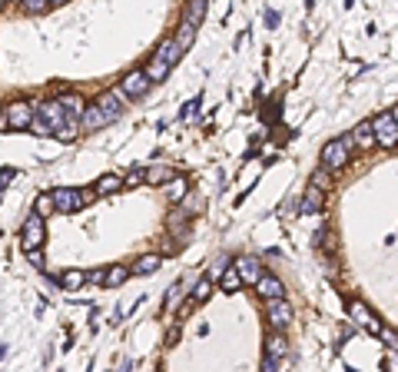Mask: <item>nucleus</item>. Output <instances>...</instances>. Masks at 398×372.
I'll use <instances>...</instances> for the list:
<instances>
[{
  "instance_id": "nucleus-27",
  "label": "nucleus",
  "mask_w": 398,
  "mask_h": 372,
  "mask_svg": "<svg viewBox=\"0 0 398 372\" xmlns=\"http://www.w3.org/2000/svg\"><path fill=\"white\" fill-rule=\"evenodd\" d=\"M189 282H193V280L170 286V289H166V303H163V306H166V309H176V306H179V303H183V296H186V286H189Z\"/></svg>"
},
{
  "instance_id": "nucleus-10",
  "label": "nucleus",
  "mask_w": 398,
  "mask_h": 372,
  "mask_svg": "<svg viewBox=\"0 0 398 372\" xmlns=\"http://www.w3.org/2000/svg\"><path fill=\"white\" fill-rule=\"evenodd\" d=\"M37 110H40V113H43V116H47L50 123H53V130H57V133H60L63 127H70V123H74V120H70V116H67V110H63V103H60V100L40 103Z\"/></svg>"
},
{
  "instance_id": "nucleus-30",
  "label": "nucleus",
  "mask_w": 398,
  "mask_h": 372,
  "mask_svg": "<svg viewBox=\"0 0 398 372\" xmlns=\"http://www.w3.org/2000/svg\"><path fill=\"white\" fill-rule=\"evenodd\" d=\"M193 37H196V24L183 20V24H179V30H176V40H179L183 47H189V43H193Z\"/></svg>"
},
{
  "instance_id": "nucleus-7",
  "label": "nucleus",
  "mask_w": 398,
  "mask_h": 372,
  "mask_svg": "<svg viewBox=\"0 0 398 372\" xmlns=\"http://www.w3.org/2000/svg\"><path fill=\"white\" fill-rule=\"evenodd\" d=\"M110 123H113V116L107 113L100 103H87V110L80 116V130H83V133H97V130L110 127Z\"/></svg>"
},
{
  "instance_id": "nucleus-4",
  "label": "nucleus",
  "mask_w": 398,
  "mask_h": 372,
  "mask_svg": "<svg viewBox=\"0 0 398 372\" xmlns=\"http://www.w3.org/2000/svg\"><path fill=\"white\" fill-rule=\"evenodd\" d=\"M352 140L355 137H345V140H332L322 146V167L338 173V170L348 167V150H352Z\"/></svg>"
},
{
  "instance_id": "nucleus-22",
  "label": "nucleus",
  "mask_w": 398,
  "mask_h": 372,
  "mask_svg": "<svg viewBox=\"0 0 398 372\" xmlns=\"http://www.w3.org/2000/svg\"><path fill=\"white\" fill-rule=\"evenodd\" d=\"M120 186H126V183L120 180L116 173H107V177H100V180H97V196H113Z\"/></svg>"
},
{
  "instance_id": "nucleus-35",
  "label": "nucleus",
  "mask_w": 398,
  "mask_h": 372,
  "mask_svg": "<svg viewBox=\"0 0 398 372\" xmlns=\"http://www.w3.org/2000/svg\"><path fill=\"white\" fill-rule=\"evenodd\" d=\"M27 263L37 266V270H47V259H43V249H27Z\"/></svg>"
},
{
  "instance_id": "nucleus-14",
  "label": "nucleus",
  "mask_w": 398,
  "mask_h": 372,
  "mask_svg": "<svg viewBox=\"0 0 398 372\" xmlns=\"http://www.w3.org/2000/svg\"><path fill=\"white\" fill-rule=\"evenodd\" d=\"M97 103L113 116V123H116V120H120V113H123V100H120V90H103V97H100Z\"/></svg>"
},
{
  "instance_id": "nucleus-3",
  "label": "nucleus",
  "mask_w": 398,
  "mask_h": 372,
  "mask_svg": "<svg viewBox=\"0 0 398 372\" xmlns=\"http://www.w3.org/2000/svg\"><path fill=\"white\" fill-rule=\"evenodd\" d=\"M43 240H47V226H43V213H30L20 226V246L27 249H43Z\"/></svg>"
},
{
  "instance_id": "nucleus-28",
  "label": "nucleus",
  "mask_w": 398,
  "mask_h": 372,
  "mask_svg": "<svg viewBox=\"0 0 398 372\" xmlns=\"http://www.w3.org/2000/svg\"><path fill=\"white\" fill-rule=\"evenodd\" d=\"M130 276H133V270H130V266H110V270H107V280H103V282L116 289V286H123Z\"/></svg>"
},
{
  "instance_id": "nucleus-18",
  "label": "nucleus",
  "mask_w": 398,
  "mask_h": 372,
  "mask_svg": "<svg viewBox=\"0 0 398 372\" xmlns=\"http://www.w3.org/2000/svg\"><path fill=\"white\" fill-rule=\"evenodd\" d=\"M83 282H90V273H83V270H67L60 276V286L67 289V293H76Z\"/></svg>"
},
{
  "instance_id": "nucleus-12",
  "label": "nucleus",
  "mask_w": 398,
  "mask_h": 372,
  "mask_svg": "<svg viewBox=\"0 0 398 372\" xmlns=\"http://www.w3.org/2000/svg\"><path fill=\"white\" fill-rule=\"evenodd\" d=\"M256 293H259L262 299H282V296H286V286L275 280V276H269V273H266V276L256 282Z\"/></svg>"
},
{
  "instance_id": "nucleus-39",
  "label": "nucleus",
  "mask_w": 398,
  "mask_h": 372,
  "mask_svg": "<svg viewBox=\"0 0 398 372\" xmlns=\"http://www.w3.org/2000/svg\"><path fill=\"white\" fill-rule=\"evenodd\" d=\"M60 4H67V0H50V7H60Z\"/></svg>"
},
{
  "instance_id": "nucleus-25",
  "label": "nucleus",
  "mask_w": 398,
  "mask_h": 372,
  "mask_svg": "<svg viewBox=\"0 0 398 372\" xmlns=\"http://www.w3.org/2000/svg\"><path fill=\"white\" fill-rule=\"evenodd\" d=\"M166 196H170L173 203H183V200L189 196V183L183 180V177H176V180H170V183H166Z\"/></svg>"
},
{
  "instance_id": "nucleus-17",
  "label": "nucleus",
  "mask_w": 398,
  "mask_h": 372,
  "mask_svg": "<svg viewBox=\"0 0 398 372\" xmlns=\"http://www.w3.org/2000/svg\"><path fill=\"white\" fill-rule=\"evenodd\" d=\"M352 137H355V143H359L362 150H369V146H378V140H375V127H372V120H365V123H359Z\"/></svg>"
},
{
  "instance_id": "nucleus-34",
  "label": "nucleus",
  "mask_w": 398,
  "mask_h": 372,
  "mask_svg": "<svg viewBox=\"0 0 398 372\" xmlns=\"http://www.w3.org/2000/svg\"><path fill=\"white\" fill-rule=\"evenodd\" d=\"M170 180H173V173H170V170H163V167L146 170V183H170Z\"/></svg>"
},
{
  "instance_id": "nucleus-15",
  "label": "nucleus",
  "mask_w": 398,
  "mask_h": 372,
  "mask_svg": "<svg viewBox=\"0 0 398 372\" xmlns=\"http://www.w3.org/2000/svg\"><path fill=\"white\" fill-rule=\"evenodd\" d=\"M163 266V256H156V253H149V256H139L130 270H133V276H153V273Z\"/></svg>"
},
{
  "instance_id": "nucleus-32",
  "label": "nucleus",
  "mask_w": 398,
  "mask_h": 372,
  "mask_svg": "<svg viewBox=\"0 0 398 372\" xmlns=\"http://www.w3.org/2000/svg\"><path fill=\"white\" fill-rule=\"evenodd\" d=\"M20 7H24V13L37 17V13H43L50 7V0H20Z\"/></svg>"
},
{
  "instance_id": "nucleus-21",
  "label": "nucleus",
  "mask_w": 398,
  "mask_h": 372,
  "mask_svg": "<svg viewBox=\"0 0 398 372\" xmlns=\"http://www.w3.org/2000/svg\"><path fill=\"white\" fill-rule=\"evenodd\" d=\"M219 286H223L226 293H236V289H242V286H246V280H242V273H239L236 266H229V270L219 276Z\"/></svg>"
},
{
  "instance_id": "nucleus-20",
  "label": "nucleus",
  "mask_w": 398,
  "mask_h": 372,
  "mask_svg": "<svg viewBox=\"0 0 398 372\" xmlns=\"http://www.w3.org/2000/svg\"><path fill=\"white\" fill-rule=\"evenodd\" d=\"M183 50H186V47H183L179 40H163L160 47H156V53H160L163 60H170V64H179V57H183Z\"/></svg>"
},
{
  "instance_id": "nucleus-8",
  "label": "nucleus",
  "mask_w": 398,
  "mask_h": 372,
  "mask_svg": "<svg viewBox=\"0 0 398 372\" xmlns=\"http://www.w3.org/2000/svg\"><path fill=\"white\" fill-rule=\"evenodd\" d=\"M149 74L146 70H130L123 80H120V90H123V97H130V100H137V97H143V93L149 90Z\"/></svg>"
},
{
  "instance_id": "nucleus-38",
  "label": "nucleus",
  "mask_w": 398,
  "mask_h": 372,
  "mask_svg": "<svg viewBox=\"0 0 398 372\" xmlns=\"http://www.w3.org/2000/svg\"><path fill=\"white\" fill-rule=\"evenodd\" d=\"M11 180H13V170L4 167V173H0V183H4V186H0V190H7V186H11Z\"/></svg>"
},
{
  "instance_id": "nucleus-13",
  "label": "nucleus",
  "mask_w": 398,
  "mask_h": 372,
  "mask_svg": "<svg viewBox=\"0 0 398 372\" xmlns=\"http://www.w3.org/2000/svg\"><path fill=\"white\" fill-rule=\"evenodd\" d=\"M236 270L242 273V280H246V282H252V286H256V282H259L262 276H266V270H262V266H259V259H249V256L236 259Z\"/></svg>"
},
{
  "instance_id": "nucleus-41",
  "label": "nucleus",
  "mask_w": 398,
  "mask_h": 372,
  "mask_svg": "<svg viewBox=\"0 0 398 372\" xmlns=\"http://www.w3.org/2000/svg\"><path fill=\"white\" fill-rule=\"evenodd\" d=\"M4 4H20V0H4Z\"/></svg>"
},
{
  "instance_id": "nucleus-11",
  "label": "nucleus",
  "mask_w": 398,
  "mask_h": 372,
  "mask_svg": "<svg viewBox=\"0 0 398 372\" xmlns=\"http://www.w3.org/2000/svg\"><path fill=\"white\" fill-rule=\"evenodd\" d=\"M322 203H325V190H319L315 183H309L306 193H302V200H298V209H302V213H319Z\"/></svg>"
},
{
  "instance_id": "nucleus-23",
  "label": "nucleus",
  "mask_w": 398,
  "mask_h": 372,
  "mask_svg": "<svg viewBox=\"0 0 398 372\" xmlns=\"http://www.w3.org/2000/svg\"><path fill=\"white\" fill-rule=\"evenodd\" d=\"M60 103H63V110H67V116H70V120H80V116H83V110H87V103L80 100V97H74V93H67V97H60Z\"/></svg>"
},
{
  "instance_id": "nucleus-5",
  "label": "nucleus",
  "mask_w": 398,
  "mask_h": 372,
  "mask_svg": "<svg viewBox=\"0 0 398 372\" xmlns=\"http://www.w3.org/2000/svg\"><path fill=\"white\" fill-rule=\"evenodd\" d=\"M372 127H375V140H378V146L395 150L398 146V120H395V113L388 110V113L372 116Z\"/></svg>"
},
{
  "instance_id": "nucleus-33",
  "label": "nucleus",
  "mask_w": 398,
  "mask_h": 372,
  "mask_svg": "<svg viewBox=\"0 0 398 372\" xmlns=\"http://www.w3.org/2000/svg\"><path fill=\"white\" fill-rule=\"evenodd\" d=\"M312 183H315L319 190H329V183H332V170L319 167V170H315V173H312Z\"/></svg>"
},
{
  "instance_id": "nucleus-16",
  "label": "nucleus",
  "mask_w": 398,
  "mask_h": 372,
  "mask_svg": "<svg viewBox=\"0 0 398 372\" xmlns=\"http://www.w3.org/2000/svg\"><path fill=\"white\" fill-rule=\"evenodd\" d=\"M170 70H173V64H170V60H163L160 53H153V60L146 64V74H149V80H153V83L166 80V74H170Z\"/></svg>"
},
{
  "instance_id": "nucleus-36",
  "label": "nucleus",
  "mask_w": 398,
  "mask_h": 372,
  "mask_svg": "<svg viewBox=\"0 0 398 372\" xmlns=\"http://www.w3.org/2000/svg\"><path fill=\"white\" fill-rule=\"evenodd\" d=\"M143 180H146V170H143V167H137V170H130V173H126V186H139V183H143Z\"/></svg>"
},
{
  "instance_id": "nucleus-19",
  "label": "nucleus",
  "mask_w": 398,
  "mask_h": 372,
  "mask_svg": "<svg viewBox=\"0 0 398 372\" xmlns=\"http://www.w3.org/2000/svg\"><path fill=\"white\" fill-rule=\"evenodd\" d=\"M203 17H206V0H186V4H183V20L199 27Z\"/></svg>"
},
{
  "instance_id": "nucleus-26",
  "label": "nucleus",
  "mask_w": 398,
  "mask_h": 372,
  "mask_svg": "<svg viewBox=\"0 0 398 372\" xmlns=\"http://www.w3.org/2000/svg\"><path fill=\"white\" fill-rule=\"evenodd\" d=\"M286 349H289V343L282 339V329H275V333L266 339V356H275V359H279V356H286Z\"/></svg>"
},
{
  "instance_id": "nucleus-2",
  "label": "nucleus",
  "mask_w": 398,
  "mask_h": 372,
  "mask_svg": "<svg viewBox=\"0 0 398 372\" xmlns=\"http://www.w3.org/2000/svg\"><path fill=\"white\" fill-rule=\"evenodd\" d=\"M34 116H37V106L20 100V103H7V106H4L0 123H4V130H30Z\"/></svg>"
},
{
  "instance_id": "nucleus-40",
  "label": "nucleus",
  "mask_w": 398,
  "mask_h": 372,
  "mask_svg": "<svg viewBox=\"0 0 398 372\" xmlns=\"http://www.w3.org/2000/svg\"><path fill=\"white\" fill-rule=\"evenodd\" d=\"M392 113H395V120H398V106H392Z\"/></svg>"
},
{
  "instance_id": "nucleus-29",
  "label": "nucleus",
  "mask_w": 398,
  "mask_h": 372,
  "mask_svg": "<svg viewBox=\"0 0 398 372\" xmlns=\"http://www.w3.org/2000/svg\"><path fill=\"white\" fill-rule=\"evenodd\" d=\"M30 133H34V137H53L57 130H53V123H50L47 116H43V113L37 110V116H34V123H30Z\"/></svg>"
},
{
  "instance_id": "nucleus-9",
  "label": "nucleus",
  "mask_w": 398,
  "mask_h": 372,
  "mask_svg": "<svg viewBox=\"0 0 398 372\" xmlns=\"http://www.w3.org/2000/svg\"><path fill=\"white\" fill-rule=\"evenodd\" d=\"M348 316L359 322L362 329H369V333H375V336L382 333V326L375 322V316L369 312V306H365V303H359V299H348Z\"/></svg>"
},
{
  "instance_id": "nucleus-31",
  "label": "nucleus",
  "mask_w": 398,
  "mask_h": 372,
  "mask_svg": "<svg viewBox=\"0 0 398 372\" xmlns=\"http://www.w3.org/2000/svg\"><path fill=\"white\" fill-rule=\"evenodd\" d=\"M210 293H212L210 276H206V280H199L196 286H193V299H196V303H206V299H210Z\"/></svg>"
},
{
  "instance_id": "nucleus-24",
  "label": "nucleus",
  "mask_w": 398,
  "mask_h": 372,
  "mask_svg": "<svg viewBox=\"0 0 398 372\" xmlns=\"http://www.w3.org/2000/svg\"><path fill=\"white\" fill-rule=\"evenodd\" d=\"M189 219V213L186 209H173V213H170V219H166V226H170V233H173V236H186V223Z\"/></svg>"
},
{
  "instance_id": "nucleus-6",
  "label": "nucleus",
  "mask_w": 398,
  "mask_h": 372,
  "mask_svg": "<svg viewBox=\"0 0 398 372\" xmlns=\"http://www.w3.org/2000/svg\"><path fill=\"white\" fill-rule=\"evenodd\" d=\"M266 322L273 329H286L292 322V306L286 303V296L282 299H266Z\"/></svg>"
},
{
  "instance_id": "nucleus-1",
  "label": "nucleus",
  "mask_w": 398,
  "mask_h": 372,
  "mask_svg": "<svg viewBox=\"0 0 398 372\" xmlns=\"http://www.w3.org/2000/svg\"><path fill=\"white\" fill-rule=\"evenodd\" d=\"M97 196V190H76V186H57L53 200H57V213H80L83 206Z\"/></svg>"
},
{
  "instance_id": "nucleus-37",
  "label": "nucleus",
  "mask_w": 398,
  "mask_h": 372,
  "mask_svg": "<svg viewBox=\"0 0 398 372\" xmlns=\"http://www.w3.org/2000/svg\"><path fill=\"white\" fill-rule=\"evenodd\" d=\"M378 336L388 343V349H395V352H398V333L392 329V326H382V333H378Z\"/></svg>"
}]
</instances>
